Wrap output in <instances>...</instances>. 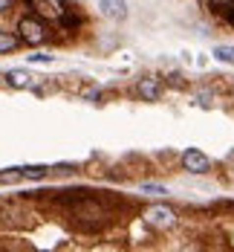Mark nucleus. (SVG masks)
<instances>
[{
	"mask_svg": "<svg viewBox=\"0 0 234 252\" xmlns=\"http://www.w3.org/2000/svg\"><path fill=\"white\" fill-rule=\"evenodd\" d=\"M18 32H21V41L32 44V47H38V44L47 41V24L41 18H24L18 24Z\"/></svg>",
	"mask_w": 234,
	"mask_h": 252,
	"instance_id": "1",
	"label": "nucleus"
},
{
	"mask_svg": "<svg viewBox=\"0 0 234 252\" xmlns=\"http://www.w3.org/2000/svg\"><path fill=\"white\" fill-rule=\"evenodd\" d=\"M182 168H185V171H191V174H206L208 168H211V162H208V157L203 151L188 148V151L182 154Z\"/></svg>",
	"mask_w": 234,
	"mask_h": 252,
	"instance_id": "2",
	"label": "nucleus"
},
{
	"mask_svg": "<svg viewBox=\"0 0 234 252\" xmlns=\"http://www.w3.org/2000/svg\"><path fill=\"white\" fill-rule=\"evenodd\" d=\"M145 220L151 223V226H159V229H168L174 226V220H177V215L168 209V206H151L148 212H145Z\"/></svg>",
	"mask_w": 234,
	"mask_h": 252,
	"instance_id": "3",
	"label": "nucleus"
},
{
	"mask_svg": "<svg viewBox=\"0 0 234 252\" xmlns=\"http://www.w3.org/2000/svg\"><path fill=\"white\" fill-rule=\"evenodd\" d=\"M29 6L41 15V18H64L67 12H64V3L61 0H29Z\"/></svg>",
	"mask_w": 234,
	"mask_h": 252,
	"instance_id": "4",
	"label": "nucleus"
},
{
	"mask_svg": "<svg viewBox=\"0 0 234 252\" xmlns=\"http://www.w3.org/2000/svg\"><path fill=\"white\" fill-rule=\"evenodd\" d=\"M102 12L113 21H125L128 18V0H99Z\"/></svg>",
	"mask_w": 234,
	"mask_h": 252,
	"instance_id": "5",
	"label": "nucleus"
},
{
	"mask_svg": "<svg viewBox=\"0 0 234 252\" xmlns=\"http://www.w3.org/2000/svg\"><path fill=\"white\" fill-rule=\"evenodd\" d=\"M136 93H139V99H145V101H156L162 96V84L156 78H142L136 84Z\"/></svg>",
	"mask_w": 234,
	"mask_h": 252,
	"instance_id": "6",
	"label": "nucleus"
},
{
	"mask_svg": "<svg viewBox=\"0 0 234 252\" xmlns=\"http://www.w3.org/2000/svg\"><path fill=\"white\" fill-rule=\"evenodd\" d=\"M6 81H9L12 87H18V90H26V87L35 84V76H29V73H24V70H12V73L6 76Z\"/></svg>",
	"mask_w": 234,
	"mask_h": 252,
	"instance_id": "7",
	"label": "nucleus"
},
{
	"mask_svg": "<svg viewBox=\"0 0 234 252\" xmlns=\"http://www.w3.org/2000/svg\"><path fill=\"white\" fill-rule=\"evenodd\" d=\"M214 58L234 67V47H226V44H223V47H214Z\"/></svg>",
	"mask_w": 234,
	"mask_h": 252,
	"instance_id": "8",
	"label": "nucleus"
},
{
	"mask_svg": "<svg viewBox=\"0 0 234 252\" xmlns=\"http://www.w3.org/2000/svg\"><path fill=\"white\" fill-rule=\"evenodd\" d=\"M47 165H29V168H21V177H26V180H41V177H47Z\"/></svg>",
	"mask_w": 234,
	"mask_h": 252,
	"instance_id": "9",
	"label": "nucleus"
},
{
	"mask_svg": "<svg viewBox=\"0 0 234 252\" xmlns=\"http://www.w3.org/2000/svg\"><path fill=\"white\" fill-rule=\"evenodd\" d=\"M15 47H18V38L12 32H3L0 29V52H12Z\"/></svg>",
	"mask_w": 234,
	"mask_h": 252,
	"instance_id": "10",
	"label": "nucleus"
},
{
	"mask_svg": "<svg viewBox=\"0 0 234 252\" xmlns=\"http://www.w3.org/2000/svg\"><path fill=\"white\" fill-rule=\"evenodd\" d=\"M29 61H35V64H52V55H29Z\"/></svg>",
	"mask_w": 234,
	"mask_h": 252,
	"instance_id": "11",
	"label": "nucleus"
},
{
	"mask_svg": "<svg viewBox=\"0 0 234 252\" xmlns=\"http://www.w3.org/2000/svg\"><path fill=\"white\" fill-rule=\"evenodd\" d=\"M232 3H234V0H211V6H214V9H220V12H223V9H229Z\"/></svg>",
	"mask_w": 234,
	"mask_h": 252,
	"instance_id": "12",
	"label": "nucleus"
},
{
	"mask_svg": "<svg viewBox=\"0 0 234 252\" xmlns=\"http://www.w3.org/2000/svg\"><path fill=\"white\" fill-rule=\"evenodd\" d=\"M142 191H151V194H165V189H162V186H151V183H148V186H142Z\"/></svg>",
	"mask_w": 234,
	"mask_h": 252,
	"instance_id": "13",
	"label": "nucleus"
},
{
	"mask_svg": "<svg viewBox=\"0 0 234 252\" xmlns=\"http://www.w3.org/2000/svg\"><path fill=\"white\" fill-rule=\"evenodd\" d=\"M12 3H15V0H0V12H6V9H12Z\"/></svg>",
	"mask_w": 234,
	"mask_h": 252,
	"instance_id": "14",
	"label": "nucleus"
}]
</instances>
